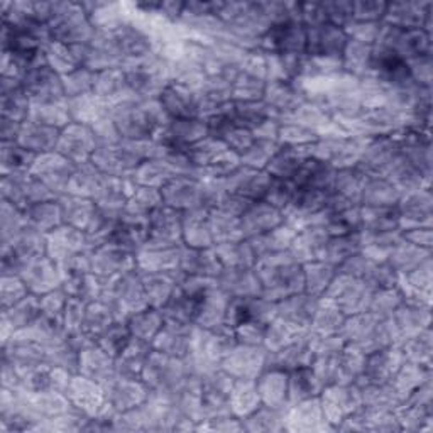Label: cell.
<instances>
[{"mask_svg":"<svg viewBox=\"0 0 433 433\" xmlns=\"http://www.w3.org/2000/svg\"><path fill=\"white\" fill-rule=\"evenodd\" d=\"M385 153H386V151H383V154H381V161H383V159L386 158V154H385ZM378 159H379V158H372V165H376V163H378Z\"/></svg>","mask_w":433,"mask_h":433,"instance_id":"obj_7","label":"cell"},{"mask_svg":"<svg viewBox=\"0 0 433 433\" xmlns=\"http://www.w3.org/2000/svg\"><path fill=\"white\" fill-rule=\"evenodd\" d=\"M322 389V383L313 369L303 366L293 371L290 379V396L293 400L305 401L317 396Z\"/></svg>","mask_w":433,"mask_h":433,"instance_id":"obj_3","label":"cell"},{"mask_svg":"<svg viewBox=\"0 0 433 433\" xmlns=\"http://www.w3.org/2000/svg\"><path fill=\"white\" fill-rule=\"evenodd\" d=\"M303 306H305V305H303V300H302V296H300V306H298V308H295V310H302ZM300 315H302V318H303V317H305L306 313H303V311H300ZM290 317H293V320H295V318H296V313H291ZM306 317L310 318V315H306Z\"/></svg>","mask_w":433,"mask_h":433,"instance_id":"obj_6","label":"cell"},{"mask_svg":"<svg viewBox=\"0 0 433 433\" xmlns=\"http://www.w3.org/2000/svg\"><path fill=\"white\" fill-rule=\"evenodd\" d=\"M34 349H36V347H34V345H33V344H28V351H29V352H33V351H34ZM17 351H19V352H26V349H22V347H21V349H17ZM28 357H29V360H31V364H33V362H34V360H36V359H37V357H39V356H37V357H36V354H29Z\"/></svg>","mask_w":433,"mask_h":433,"instance_id":"obj_5","label":"cell"},{"mask_svg":"<svg viewBox=\"0 0 433 433\" xmlns=\"http://www.w3.org/2000/svg\"><path fill=\"white\" fill-rule=\"evenodd\" d=\"M33 159H34V154L31 153V151L21 146H14V144L10 149L3 151V166L12 169L14 173H16V171L26 169L28 166H31Z\"/></svg>","mask_w":433,"mask_h":433,"instance_id":"obj_4","label":"cell"},{"mask_svg":"<svg viewBox=\"0 0 433 433\" xmlns=\"http://www.w3.org/2000/svg\"><path fill=\"white\" fill-rule=\"evenodd\" d=\"M21 86L28 97L41 104H53L56 98L62 97V83L56 78L55 71L46 64L29 68L24 73Z\"/></svg>","mask_w":433,"mask_h":433,"instance_id":"obj_1","label":"cell"},{"mask_svg":"<svg viewBox=\"0 0 433 433\" xmlns=\"http://www.w3.org/2000/svg\"><path fill=\"white\" fill-rule=\"evenodd\" d=\"M161 105L166 112L174 117V120L193 119L199 112V104L193 93L178 86H168L161 93Z\"/></svg>","mask_w":433,"mask_h":433,"instance_id":"obj_2","label":"cell"}]
</instances>
